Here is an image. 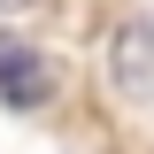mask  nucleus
<instances>
[{
    "mask_svg": "<svg viewBox=\"0 0 154 154\" xmlns=\"http://www.w3.org/2000/svg\"><path fill=\"white\" fill-rule=\"evenodd\" d=\"M46 85H54V77H46V62H38L31 46H23V38H0V100H8V108H38Z\"/></svg>",
    "mask_w": 154,
    "mask_h": 154,
    "instance_id": "f03ea898",
    "label": "nucleus"
},
{
    "mask_svg": "<svg viewBox=\"0 0 154 154\" xmlns=\"http://www.w3.org/2000/svg\"><path fill=\"white\" fill-rule=\"evenodd\" d=\"M108 77H116V93H123V100H146V85H154V31H146V23H123V31H116Z\"/></svg>",
    "mask_w": 154,
    "mask_h": 154,
    "instance_id": "f257e3e1",
    "label": "nucleus"
}]
</instances>
